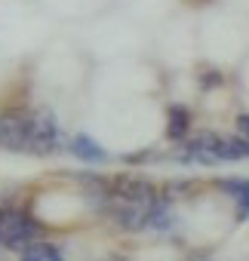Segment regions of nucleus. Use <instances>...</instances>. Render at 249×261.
I'll list each match as a JSON object with an SVG mask.
<instances>
[{
    "instance_id": "f257e3e1",
    "label": "nucleus",
    "mask_w": 249,
    "mask_h": 261,
    "mask_svg": "<svg viewBox=\"0 0 249 261\" xmlns=\"http://www.w3.org/2000/svg\"><path fill=\"white\" fill-rule=\"evenodd\" d=\"M43 237V224L22 206H0V249L22 252Z\"/></svg>"
},
{
    "instance_id": "f03ea898",
    "label": "nucleus",
    "mask_w": 249,
    "mask_h": 261,
    "mask_svg": "<svg viewBox=\"0 0 249 261\" xmlns=\"http://www.w3.org/2000/svg\"><path fill=\"white\" fill-rule=\"evenodd\" d=\"M62 148V126L49 108H37L28 114V151L34 157H49Z\"/></svg>"
},
{
    "instance_id": "7ed1b4c3",
    "label": "nucleus",
    "mask_w": 249,
    "mask_h": 261,
    "mask_svg": "<svg viewBox=\"0 0 249 261\" xmlns=\"http://www.w3.org/2000/svg\"><path fill=\"white\" fill-rule=\"evenodd\" d=\"M0 151H10V154L28 151V114L0 111Z\"/></svg>"
},
{
    "instance_id": "20e7f679",
    "label": "nucleus",
    "mask_w": 249,
    "mask_h": 261,
    "mask_svg": "<svg viewBox=\"0 0 249 261\" xmlns=\"http://www.w3.org/2000/svg\"><path fill=\"white\" fill-rule=\"evenodd\" d=\"M68 151H71L80 163H89V166H102V163H108V160H111V157H108V151H105L92 136H86V133L71 136V139H68Z\"/></svg>"
},
{
    "instance_id": "39448f33",
    "label": "nucleus",
    "mask_w": 249,
    "mask_h": 261,
    "mask_svg": "<svg viewBox=\"0 0 249 261\" xmlns=\"http://www.w3.org/2000/svg\"><path fill=\"white\" fill-rule=\"evenodd\" d=\"M215 188H221L231 200H234V218L237 224H243L249 218V178H218Z\"/></svg>"
},
{
    "instance_id": "423d86ee",
    "label": "nucleus",
    "mask_w": 249,
    "mask_h": 261,
    "mask_svg": "<svg viewBox=\"0 0 249 261\" xmlns=\"http://www.w3.org/2000/svg\"><path fill=\"white\" fill-rule=\"evenodd\" d=\"M172 227H176V200H169V197L160 191L157 203L151 206V215H148L145 230H151V233H166V230H172Z\"/></svg>"
},
{
    "instance_id": "0eeeda50",
    "label": "nucleus",
    "mask_w": 249,
    "mask_h": 261,
    "mask_svg": "<svg viewBox=\"0 0 249 261\" xmlns=\"http://www.w3.org/2000/svg\"><path fill=\"white\" fill-rule=\"evenodd\" d=\"M191 136V108L188 105H169L166 111V139L182 145Z\"/></svg>"
},
{
    "instance_id": "6e6552de",
    "label": "nucleus",
    "mask_w": 249,
    "mask_h": 261,
    "mask_svg": "<svg viewBox=\"0 0 249 261\" xmlns=\"http://www.w3.org/2000/svg\"><path fill=\"white\" fill-rule=\"evenodd\" d=\"M215 157H218V163H243V160H249V145L240 136H218Z\"/></svg>"
},
{
    "instance_id": "1a4fd4ad",
    "label": "nucleus",
    "mask_w": 249,
    "mask_h": 261,
    "mask_svg": "<svg viewBox=\"0 0 249 261\" xmlns=\"http://www.w3.org/2000/svg\"><path fill=\"white\" fill-rule=\"evenodd\" d=\"M19 261H65L62 249L56 243H46V240H37L31 246H25L19 252Z\"/></svg>"
},
{
    "instance_id": "9d476101",
    "label": "nucleus",
    "mask_w": 249,
    "mask_h": 261,
    "mask_svg": "<svg viewBox=\"0 0 249 261\" xmlns=\"http://www.w3.org/2000/svg\"><path fill=\"white\" fill-rule=\"evenodd\" d=\"M234 126H237V136H240V139L249 145V114H237Z\"/></svg>"
},
{
    "instance_id": "9b49d317",
    "label": "nucleus",
    "mask_w": 249,
    "mask_h": 261,
    "mask_svg": "<svg viewBox=\"0 0 249 261\" xmlns=\"http://www.w3.org/2000/svg\"><path fill=\"white\" fill-rule=\"evenodd\" d=\"M209 86H221V74L212 68V71H203L200 77V89H209Z\"/></svg>"
}]
</instances>
